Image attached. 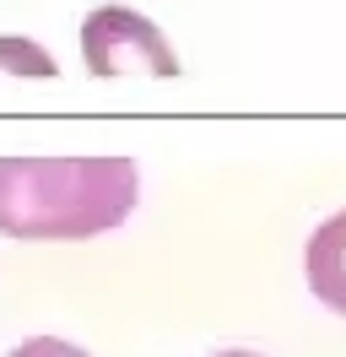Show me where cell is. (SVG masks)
<instances>
[{
	"label": "cell",
	"mask_w": 346,
	"mask_h": 357,
	"mask_svg": "<svg viewBox=\"0 0 346 357\" xmlns=\"http://www.w3.org/2000/svg\"><path fill=\"white\" fill-rule=\"evenodd\" d=\"M82 54L92 76H125V70H151V76H179V54L157 27L130 11V6H98L82 22Z\"/></svg>",
	"instance_id": "obj_2"
},
{
	"label": "cell",
	"mask_w": 346,
	"mask_h": 357,
	"mask_svg": "<svg viewBox=\"0 0 346 357\" xmlns=\"http://www.w3.org/2000/svg\"><path fill=\"white\" fill-rule=\"evenodd\" d=\"M303 271H308V287L324 309L346 314V211L314 227V238L303 249Z\"/></svg>",
	"instance_id": "obj_3"
},
{
	"label": "cell",
	"mask_w": 346,
	"mask_h": 357,
	"mask_svg": "<svg viewBox=\"0 0 346 357\" xmlns=\"http://www.w3.org/2000/svg\"><path fill=\"white\" fill-rule=\"evenodd\" d=\"M141 174L130 157H0L6 238H98L135 211Z\"/></svg>",
	"instance_id": "obj_1"
},
{
	"label": "cell",
	"mask_w": 346,
	"mask_h": 357,
	"mask_svg": "<svg viewBox=\"0 0 346 357\" xmlns=\"http://www.w3.org/2000/svg\"><path fill=\"white\" fill-rule=\"evenodd\" d=\"M216 357H260V352H216Z\"/></svg>",
	"instance_id": "obj_6"
},
{
	"label": "cell",
	"mask_w": 346,
	"mask_h": 357,
	"mask_svg": "<svg viewBox=\"0 0 346 357\" xmlns=\"http://www.w3.org/2000/svg\"><path fill=\"white\" fill-rule=\"evenodd\" d=\"M0 70H11V76H54V54L38 44H27V38H0Z\"/></svg>",
	"instance_id": "obj_4"
},
{
	"label": "cell",
	"mask_w": 346,
	"mask_h": 357,
	"mask_svg": "<svg viewBox=\"0 0 346 357\" xmlns=\"http://www.w3.org/2000/svg\"><path fill=\"white\" fill-rule=\"evenodd\" d=\"M6 357H92V352H82L76 341H60V335H27V341L11 347Z\"/></svg>",
	"instance_id": "obj_5"
}]
</instances>
